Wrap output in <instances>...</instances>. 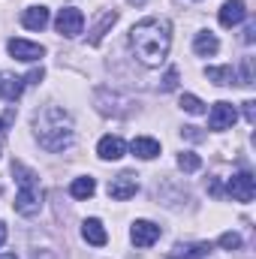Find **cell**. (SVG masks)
Wrapping results in <instances>:
<instances>
[{"label": "cell", "mask_w": 256, "mask_h": 259, "mask_svg": "<svg viewBox=\"0 0 256 259\" xmlns=\"http://www.w3.org/2000/svg\"><path fill=\"white\" fill-rule=\"evenodd\" d=\"M130 46L133 55L145 66H157L166 61L169 46H172V27L166 18H145L130 30Z\"/></svg>", "instance_id": "1"}, {"label": "cell", "mask_w": 256, "mask_h": 259, "mask_svg": "<svg viewBox=\"0 0 256 259\" xmlns=\"http://www.w3.org/2000/svg\"><path fill=\"white\" fill-rule=\"evenodd\" d=\"M33 127H36V139H39V145L46 148V151H64L72 145V139H75V133H72V118H69V112H64L61 106H46L39 115H36V121H33Z\"/></svg>", "instance_id": "2"}, {"label": "cell", "mask_w": 256, "mask_h": 259, "mask_svg": "<svg viewBox=\"0 0 256 259\" xmlns=\"http://www.w3.org/2000/svg\"><path fill=\"white\" fill-rule=\"evenodd\" d=\"M39 208H42V190H39V184H18L15 214H21V217H36Z\"/></svg>", "instance_id": "3"}, {"label": "cell", "mask_w": 256, "mask_h": 259, "mask_svg": "<svg viewBox=\"0 0 256 259\" xmlns=\"http://www.w3.org/2000/svg\"><path fill=\"white\" fill-rule=\"evenodd\" d=\"M55 27H58V33L61 36H78L81 33V27H84V15H81V9H75V6H64L61 12H58V18H55Z\"/></svg>", "instance_id": "4"}, {"label": "cell", "mask_w": 256, "mask_h": 259, "mask_svg": "<svg viewBox=\"0 0 256 259\" xmlns=\"http://www.w3.org/2000/svg\"><path fill=\"white\" fill-rule=\"evenodd\" d=\"M226 193L232 196L235 202H250L256 196V178L250 172H238V175H232L229 178V184H226Z\"/></svg>", "instance_id": "5"}, {"label": "cell", "mask_w": 256, "mask_h": 259, "mask_svg": "<svg viewBox=\"0 0 256 259\" xmlns=\"http://www.w3.org/2000/svg\"><path fill=\"white\" fill-rule=\"evenodd\" d=\"M136 193H139V181H136L133 172H121L118 178L109 181V196L118 199V202H127V199H133Z\"/></svg>", "instance_id": "6"}, {"label": "cell", "mask_w": 256, "mask_h": 259, "mask_svg": "<svg viewBox=\"0 0 256 259\" xmlns=\"http://www.w3.org/2000/svg\"><path fill=\"white\" fill-rule=\"evenodd\" d=\"M238 121V112H235V106L232 103H214L211 106V115H208V127L211 130H229L232 124Z\"/></svg>", "instance_id": "7"}, {"label": "cell", "mask_w": 256, "mask_h": 259, "mask_svg": "<svg viewBox=\"0 0 256 259\" xmlns=\"http://www.w3.org/2000/svg\"><path fill=\"white\" fill-rule=\"evenodd\" d=\"M130 238L136 247H151L157 238H160V226L151 223V220H136L133 229H130Z\"/></svg>", "instance_id": "8"}, {"label": "cell", "mask_w": 256, "mask_h": 259, "mask_svg": "<svg viewBox=\"0 0 256 259\" xmlns=\"http://www.w3.org/2000/svg\"><path fill=\"white\" fill-rule=\"evenodd\" d=\"M6 49H9V55H12V58H18V61H24V64L39 61V58L46 55V49H42V46L27 42V39H9V42H6Z\"/></svg>", "instance_id": "9"}, {"label": "cell", "mask_w": 256, "mask_h": 259, "mask_svg": "<svg viewBox=\"0 0 256 259\" xmlns=\"http://www.w3.org/2000/svg\"><path fill=\"white\" fill-rule=\"evenodd\" d=\"M244 18H247L244 0H226V3L220 6V24H223V27H235V24H241Z\"/></svg>", "instance_id": "10"}, {"label": "cell", "mask_w": 256, "mask_h": 259, "mask_svg": "<svg viewBox=\"0 0 256 259\" xmlns=\"http://www.w3.org/2000/svg\"><path fill=\"white\" fill-rule=\"evenodd\" d=\"M211 253V241H193V244H175L169 259H202Z\"/></svg>", "instance_id": "11"}, {"label": "cell", "mask_w": 256, "mask_h": 259, "mask_svg": "<svg viewBox=\"0 0 256 259\" xmlns=\"http://www.w3.org/2000/svg\"><path fill=\"white\" fill-rule=\"evenodd\" d=\"M24 78H18V75H9V72H3L0 69V100H9V103H15L18 97H21V91H24Z\"/></svg>", "instance_id": "12"}, {"label": "cell", "mask_w": 256, "mask_h": 259, "mask_svg": "<svg viewBox=\"0 0 256 259\" xmlns=\"http://www.w3.org/2000/svg\"><path fill=\"white\" fill-rule=\"evenodd\" d=\"M124 151H127V145H124L118 136H103V139H100V145H97L100 160H121V157H124Z\"/></svg>", "instance_id": "13"}, {"label": "cell", "mask_w": 256, "mask_h": 259, "mask_svg": "<svg viewBox=\"0 0 256 259\" xmlns=\"http://www.w3.org/2000/svg\"><path fill=\"white\" fill-rule=\"evenodd\" d=\"M81 238H84L88 244H94V247H103V244L109 241L106 226H103L97 217H91V220H84V223H81Z\"/></svg>", "instance_id": "14"}, {"label": "cell", "mask_w": 256, "mask_h": 259, "mask_svg": "<svg viewBox=\"0 0 256 259\" xmlns=\"http://www.w3.org/2000/svg\"><path fill=\"white\" fill-rule=\"evenodd\" d=\"M130 151H133L136 157H142V160H154V157L160 154V142L151 139V136H139V139H133Z\"/></svg>", "instance_id": "15"}, {"label": "cell", "mask_w": 256, "mask_h": 259, "mask_svg": "<svg viewBox=\"0 0 256 259\" xmlns=\"http://www.w3.org/2000/svg\"><path fill=\"white\" fill-rule=\"evenodd\" d=\"M21 24H24L27 30H42V27L49 24V9H46V6H30V9H24Z\"/></svg>", "instance_id": "16"}, {"label": "cell", "mask_w": 256, "mask_h": 259, "mask_svg": "<svg viewBox=\"0 0 256 259\" xmlns=\"http://www.w3.org/2000/svg\"><path fill=\"white\" fill-rule=\"evenodd\" d=\"M115 21H118V12H115V9L103 12V18H100V21H97V24L91 27V39H88V42H91V46H100V39L106 36V30H109V27H112Z\"/></svg>", "instance_id": "17"}, {"label": "cell", "mask_w": 256, "mask_h": 259, "mask_svg": "<svg viewBox=\"0 0 256 259\" xmlns=\"http://www.w3.org/2000/svg\"><path fill=\"white\" fill-rule=\"evenodd\" d=\"M220 49V42H217V36L214 33H196V39H193V52L199 55V58H208V55H214Z\"/></svg>", "instance_id": "18"}, {"label": "cell", "mask_w": 256, "mask_h": 259, "mask_svg": "<svg viewBox=\"0 0 256 259\" xmlns=\"http://www.w3.org/2000/svg\"><path fill=\"white\" fill-rule=\"evenodd\" d=\"M94 193H97V181L88 178V175H84V178H75V181L69 184V196H72V199H91Z\"/></svg>", "instance_id": "19"}, {"label": "cell", "mask_w": 256, "mask_h": 259, "mask_svg": "<svg viewBox=\"0 0 256 259\" xmlns=\"http://www.w3.org/2000/svg\"><path fill=\"white\" fill-rule=\"evenodd\" d=\"M205 75H208V81H214V84H232V81H235V69H232V66H208Z\"/></svg>", "instance_id": "20"}, {"label": "cell", "mask_w": 256, "mask_h": 259, "mask_svg": "<svg viewBox=\"0 0 256 259\" xmlns=\"http://www.w3.org/2000/svg\"><path fill=\"white\" fill-rule=\"evenodd\" d=\"M199 166H202L199 154H193V151H184V154H178V169H181V172H196Z\"/></svg>", "instance_id": "21"}, {"label": "cell", "mask_w": 256, "mask_h": 259, "mask_svg": "<svg viewBox=\"0 0 256 259\" xmlns=\"http://www.w3.org/2000/svg\"><path fill=\"white\" fill-rule=\"evenodd\" d=\"M181 109L190 112V115H202L205 112V103L199 97H193V94H181Z\"/></svg>", "instance_id": "22"}, {"label": "cell", "mask_w": 256, "mask_h": 259, "mask_svg": "<svg viewBox=\"0 0 256 259\" xmlns=\"http://www.w3.org/2000/svg\"><path fill=\"white\" fill-rule=\"evenodd\" d=\"M217 244H220L223 250H238V247H241V235H238V232H223Z\"/></svg>", "instance_id": "23"}, {"label": "cell", "mask_w": 256, "mask_h": 259, "mask_svg": "<svg viewBox=\"0 0 256 259\" xmlns=\"http://www.w3.org/2000/svg\"><path fill=\"white\" fill-rule=\"evenodd\" d=\"M241 84H253V58H244L241 61Z\"/></svg>", "instance_id": "24"}, {"label": "cell", "mask_w": 256, "mask_h": 259, "mask_svg": "<svg viewBox=\"0 0 256 259\" xmlns=\"http://www.w3.org/2000/svg\"><path fill=\"white\" fill-rule=\"evenodd\" d=\"M175 88H178V69L172 66V69L163 75V91H175Z\"/></svg>", "instance_id": "25"}, {"label": "cell", "mask_w": 256, "mask_h": 259, "mask_svg": "<svg viewBox=\"0 0 256 259\" xmlns=\"http://www.w3.org/2000/svg\"><path fill=\"white\" fill-rule=\"evenodd\" d=\"M256 103L253 100H247V103H244V118H247V124H256V109H253Z\"/></svg>", "instance_id": "26"}, {"label": "cell", "mask_w": 256, "mask_h": 259, "mask_svg": "<svg viewBox=\"0 0 256 259\" xmlns=\"http://www.w3.org/2000/svg\"><path fill=\"white\" fill-rule=\"evenodd\" d=\"M184 136H187V139H193V142H202V139H205V136L199 133V127H184Z\"/></svg>", "instance_id": "27"}, {"label": "cell", "mask_w": 256, "mask_h": 259, "mask_svg": "<svg viewBox=\"0 0 256 259\" xmlns=\"http://www.w3.org/2000/svg\"><path fill=\"white\" fill-rule=\"evenodd\" d=\"M253 39H256V24H247V30H244V42L250 46Z\"/></svg>", "instance_id": "28"}, {"label": "cell", "mask_w": 256, "mask_h": 259, "mask_svg": "<svg viewBox=\"0 0 256 259\" xmlns=\"http://www.w3.org/2000/svg\"><path fill=\"white\" fill-rule=\"evenodd\" d=\"M6 244V223H0V247Z\"/></svg>", "instance_id": "29"}, {"label": "cell", "mask_w": 256, "mask_h": 259, "mask_svg": "<svg viewBox=\"0 0 256 259\" xmlns=\"http://www.w3.org/2000/svg\"><path fill=\"white\" fill-rule=\"evenodd\" d=\"M0 259H18L15 253H0Z\"/></svg>", "instance_id": "30"}, {"label": "cell", "mask_w": 256, "mask_h": 259, "mask_svg": "<svg viewBox=\"0 0 256 259\" xmlns=\"http://www.w3.org/2000/svg\"><path fill=\"white\" fill-rule=\"evenodd\" d=\"M130 3H136V6H142V3H145V0H130Z\"/></svg>", "instance_id": "31"}, {"label": "cell", "mask_w": 256, "mask_h": 259, "mask_svg": "<svg viewBox=\"0 0 256 259\" xmlns=\"http://www.w3.org/2000/svg\"><path fill=\"white\" fill-rule=\"evenodd\" d=\"M0 130H3V121H0Z\"/></svg>", "instance_id": "32"}]
</instances>
